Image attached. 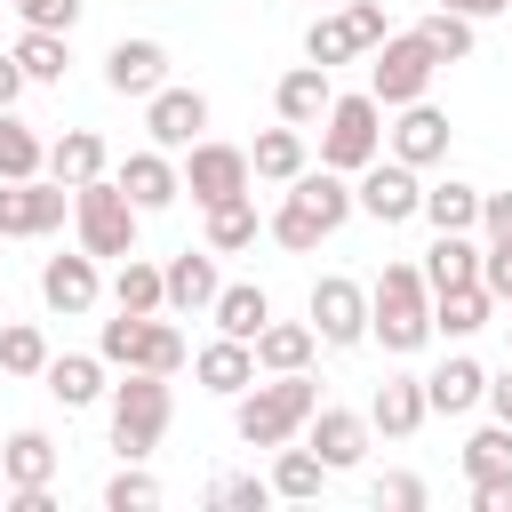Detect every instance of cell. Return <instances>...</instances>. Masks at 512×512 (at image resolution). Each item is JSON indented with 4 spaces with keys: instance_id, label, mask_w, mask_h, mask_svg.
I'll use <instances>...</instances> for the list:
<instances>
[{
    "instance_id": "cell-1",
    "label": "cell",
    "mask_w": 512,
    "mask_h": 512,
    "mask_svg": "<svg viewBox=\"0 0 512 512\" xmlns=\"http://www.w3.org/2000/svg\"><path fill=\"white\" fill-rule=\"evenodd\" d=\"M320 408V384H312V368H288V376H256L248 392H240V408H232V432L248 440V448H280V440H296L304 432V416Z\"/></svg>"
},
{
    "instance_id": "cell-2",
    "label": "cell",
    "mask_w": 512,
    "mask_h": 512,
    "mask_svg": "<svg viewBox=\"0 0 512 512\" xmlns=\"http://www.w3.org/2000/svg\"><path fill=\"white\" fill-rule=\"evenodd\" d=\"M368 336L384 352H416L432 336V288H424L416 264H384L376 272V288H368Z\"/></svg>"
},
{
    "instance_id": "cell-3",
    "label": "cell",
    "mask_w": 512,
    "mask_h": 512,
    "mask_svg": "<svg viewBox=\"0 0 512 512\" xmlns=\"http://www.w3.org/2000/svg\"><path fill=\"white\" fill-rule=\"evenodd\" d=\"M168 416H176V392H168V376H152V368H128V376L112 384V448H120L128 464H144V456L160 448Z\"/></svg>"
},
{
    "instance_id": "cell-4",
    "label": "cell",
    "mask_w": 512,
    "mask_h": 512,
    "mask_svg": "<svg viewBox=\"0 0 512 512\" xmlns=\"http://www.w3.org/2000/svg\"><path fill=\"white\" fill-rule=\"evenodd\" d=\"M376 152H384V104L368 88L360 96H328V112H320V168L360 176Z\"/></svg>"
},
{
    "instance_id": "cell-5",
    "label": "cell",
    "mask_w": 512,
    "mask_h": 512,
    "mask_svg": "<svg viewBox=\"0 0 512 512\" xmlns=\"http://www.w3.org/2000/svg\"><path fill=\"white\" fill-rule=\"evenodd\" d=\"M96 360L104 368H152V376H176L184 368V328H168L160 312H120L96 328Z\"/></svg>"
},
{
    "instance_id": "cell-6",
    "label": "cell",
    "mask_w": 512,
    "mask_h": 512,
    "mask_svg": "<svg viewBox=\"0 0 512 512\" xmlns=\"http://www.w3.org/2000/svg\"><path fill=\"white\" fill-rule=\"evenodd\" d=\"M72 232L88 256H128L136 248V200L112 176H88V184H72Z\"/></svg>"
},
{
    "instance_id": "cell-7",
    "label": "cell",
    "mask_w": 512,
    "mask_h": 512,
    "mask_svg": "<svg viewBox=\"0 0 512 512\" xmlns=\"http://www.w3.org/2000/svg\"><path fill=\"white\" fill-rule=\"evenodd\" d=\"M432 72H440V56L416 40V24H408V32H384V40H376V64H368V96H376L384 112H400V104H416V96L432 88Z\"/></svg>"
},
{
    "instance_id": "cell-8",
    "label": "cell",
    "mask_w": 512,
    "mask_h": 512,
    "mask_svg": "<svg viewBox=\"0 0 512 512\" xmlns=\"http://www.w3.org/2000/svg\"><path fill=\"white\" fill-rule=\"evenodd\" d=\"M64 216H72V184H56V176L0 184V240H48Z\"/></svg>"
},
{
    "instance_id": "cell-9",
    "label": "cell",
    "mask_w": 512,
    "mask_h": 512,
    "mask_svg": "<svg viewBox=\"0 0 512 512\" xmlns=\"http://www.w3.org/2000/svg\"><path fill=\"white\" fill-rule=\"evenodd\" d=\"M184 192L200 200V208H216V200H232V192H248L256 184V168H248V152L240 144H216V136H200V144H184Z\"/></svg>"
},
{
    "instance_id": "cell-10",
    "label": "cell",
    "mask_w": 512,
    "mask_h": 512,
    "mask_svg": "<svg viewBox=\"0 0 512 512\" xmlns=\"http://www.w3.org/2000/svg\"><path fill=\"white\" fill-rule=\"evenodd\" d=\"M416 200H424V184H416V168H408V160H392V152H376V160L360 168V184H352V208H360V216H376V224H408V216H416Z\"/></svg>"
},
{
    "instance_id": "cell-11",
    "label": "cell",
    "mask_w": 512,
    "mask_h": 512,
    "mask_svg": "<svg viewBox=\"0 0 512 512\" xmlns=\"http://www.w3.org/2000/svg\"><path fill=\"white\" fill-rule=\"evenodd\" d=\"M312 336H320V344H360V336H368V288L344 280V272L312 280Z\"/></svg>"
},
{
    "instance_id": "cell-12",
    "label": "cell",
    "mask_w": 512,
    "mask_h": 512,
    "mask_svg": "<svg viewBox=\"0 0 512 512\" xmlns=\"http://www.w3.org/2000/svg\"><path fill=\"white\" fill-rule=\"evenodd\" d=\"M200 128H208V96H200V88H152V96H144V136H152L160 152L200 144Z\"/></svg>"
},
{
    "instance_id": "cell-13",
    "label": "cell",
    "mask_w": 512,
    "mask_h": 512,
    "mask_svg": "<svg viewBox=\"0 0 512 512\" xmlns=\"http://www.w3.org/2000/svg\"><path fill=\"white\" fill-rule=\"evenodd\" d=\"M96 296H104V280H96V256H88V248L40 264V304H48V312L80 320V312H96Z\"/></svg>"
},
{
    "instance_id": "cell-14",
    "label": "cell",
    "mask_w": 512,
    "mask_h": 512,
    "mask_svg": "<svg viewBox=\"0 0 512 512\" xmlns=\"http://www.w3.org/2000/svg\"><path fill=\"white\" fill-rule=\"evenodd\" d=\"M304 448H312L328 472H352V464L368 456V416H352V408H312V416H304Z\"/></svg>"
},
{
    "instance_id": "cell-15",
    "label": "cell",
    "mask_w": 512,
    "mask_h": 512,
    "mask_svg": "<svg viewBox=\"0 0 512 512\" xmlns=\"http://www.w3.org/2000/svg\"><path fill=\"white\" fill-rule=\"evenodd\" d=\"M384 144H392V160L432 168V160H448V112H432V104L416 96V104H400V120L384 128Z\"/></svg>"
},
{
    "instance_id": "cell-16",
    "label": "cell",
    "mask_w": 512,
    "mask_h": 512,
    "mask_svg": "<svg viewBox=\"0 0 512 512\" xmlns=\"http://www.w3.org/2000/svg\"><path fill=\"white\" fill-rule=\"evenodd\" d=\"M104 88H112V96H152V88H168V48H160V40H112Z\"/></svg>"
},
{
    "instance_id": "cell-17",
    "label": "cell",
    "mask_w": 512,
    "mask_h": 512,
    "mask_svg": "<svg viewBox=\"0 0 512 512\" xmlns=\"http://www.w3.org/2000/svg\"><path fill=\"white\" fill-rule=\"evenodd\" d=\"M112 184H120V192L136 200V216H152V208H168V200L184 192V176H176V160H168L160 144H144V152H128Z\"/></svg>"
},
{
    "instance_id": "cell-18",
    "label": "cell",
    "mask_w": 512,
    "mask_h": 512,
    "mask_svg": "<svg viewBox=\"0 0 512 512\" xmlns=\"http://www.w3.org/2000/svg\"><path fill=\"white\" fill-rule=\"evenodd\" d=\"M216 248H184V256H168L160 264V296H168V312H208L216 304Z\"/></svg>"
},
{
    "instance_id": "cell-19",
    "label": "cell",
    "mask_w": 512,
    "mask_h": 512,
    "mask_svg": "<svg viewBox=\"0 0 512 512\" xmlns=\"http://www.w3.org/2000/svg\"><path fill=\"white\" fill-rule=\"evenodd\" d=\"M248 352H256V376H288V368H312L320 336H312V320H264Z\"/></svg>"
},
{
    "instance_id": "cell-20",
    "label": "cell",
    "mask_w": 512,
    "mask_h": 512,
    "mask_svg": "<svg viewBox=\"0 0 512 512\" xmlns=\"http://www.w3.org/2000/svg\"><path fill=\"white\" fill-rule=\"evenodd\" d=\"M480 392H488V368L464 360V352H448V360L424 376V408H432V416H464V408H480Z\"/></svg>"
},
{
    "instance_id": "cell-21",
    "label": "cell",
    "mask_w": 512,
    "mask_h": 512,
    "mask_svg": "<svg viewBox=\"0 0 512 512\" xmlns=\"http://www.w3.org/2000/svg\"><path fill=\"white\" fill-rule=\"evenodd\" d=\"M424 416H432L424 408V376H384L376 400H368V432H384V440H408Z\"/></svg>"
},
{
    "instance_id": "cell-22",
    "label": "cell",
    "mask_w": 512,
    "mask_h": 512,
    "mask_svg": "<svg viewBox=\"0 0 512 512\" xmlns=\"http://www.w3.org/2000/svg\"><path fill=\"white\" fill-rule=\"evenodd\" d=\"M192 376H200L208 392H224V400H240V392L256 384V352H248L240 336H216V344H200V352H192Z\"/></svg>"
},
{
    "instance_id": "cell-23",
    "label": "cell",
    "mask_w": 512,
    "mask_h": 512,
    "mask_svg": "<svg viewBox=\"0 0 512 512\" xmlns=\"http://www.w3.org/2000/svg\"><path fill=\"white\" fill-rule=\"evenodd\" d=\"M56 440L40 432V424H24V432H8V448H0V472H8V488H48L56 480Z\"/></svg>"
},
{
    "instance_id": "cell-24",
    "label": "cell",
    "mask_w": 512,
    "mask_h": 512,
    "mask_svg": "<svg viewBox=\"0 0 512 512\" xmlns=\"http://www.w3.org/2000/svg\"><path fill=\"white\" fill-rule=\"evenodd\" d=\"M328 64H296V72H280V88H272V104H280V120L288 128H312L320 112H328Z\"/></svg>"
},
{
    "instance_id": "cell-25",
    "label": "cell",
    "mask_w": 512,
    "mask_h": 512,
    "mask_svg": "<svg viewBox=\"0 0 512 512\" xmlns=\"http://www.w3.org/2000/svg\"><path fill=\"white\" fill-rule=\"evenodd\" d=\"M208 320H216V336H240V344H256V328L272 320V296H264L256 280H232V288H216Z\"/></svg>"
},
{
    "instance_id": "cell-26",
    "label": "cell",
    "mask_w": 512,
    "mask_h": 512,
    "mask_svg": "<svg viewBox=\"0 0 512 512\" xmlns=\"http://www.w3.org/2000/svg\"><path fill=\"white\" fill-rule=\"evenodd\" d=\"M488 312H496V296L480 280H456L432 296V336H472V328H488Z\"/></svg>"
},
{
    "instance_id": "cell-27",
    "label": "cell",
    "mask_w": 512,
    "mask_h": 512,
    "mask_svg": "<svg viewBox=\"0 0 512 512\" xmlns=\"http://www.w3.org/2000/svg\"><path fill=\"white\" fill-rule=\"evenodd\" d=\"M40 384L64 400V408H88V400H104V360L96 352H48V368H40Z\"/></svg>"
},
{
    "instance_id": "cell-28",
    "label": "cell",
    "mask_w": 512,
    "mask_h": 512,
    "mask_svg": "<svg viewBox=\"0 0 512 512\" xmlns=\"http://www.w3.org/2000/svg\"><path fill=\"white\" fill-rule=\"evenodd\" d=\"M288 192H296V200H304V208H312V216H320L328 232H336V224L352 216V184H344L336 168H312V160H304V168L288 176Z\"/></svg>"
},
{
    "instance_id": "cell-29",
    "label": "cell",
    "mask_w": 512,
    "mask_h": 512,
    "mask_svg": "<svg viewBox=\"0 0 512 512\" xmlns=\"http://www.w3.org/2000/svg\"><path fill=\"white\" fill-rule=\"evenodd\" d=\"M416 272H424V288H432V296H440V288H456V280H480V240H472V232H440V240H432V256H424Z\"/></svg>"
},
{
    "instance_id": "cell-30",
    "label": "cell",
    "mask_w": 512,
    "mask_h": 512,
    "mask_svg": "<svg viewBox=\"0 0 512 512\" xmlns=\"http://www.w3.org/2000/svg\"><path fill=\"white\" fill-rule=\"evenodd\" d=\"M48 176H56V184H88V176H104V136H96V128H64V136L48 144Z\"/></svg>"
},
{
    "instance_id": "cell-31",
    "label": "cell",
    "mask_w": 512,
    "mask_h": 512,
    "mask_svg": "<svg viewBox=\"0 0 512 512\" xmlns=\"http://www.w3.org/2000/svg\"><path fill=\"white\" fill-rule=\"evenodd\" d=\"M304 160H312V152H304V128H288V120H280V128H264V136L248 144V168H256L264 184H288Z\"/></svg>"
},
{
    "instance_id": "cell-32",
    "label": "cell",
    "mask_w": 512,
    "mask_h": 512,
    "mask_svg": "<svg viewBox=\"0 0 512 512\" xmlns=\"http://www.w3.org/2000/svg\"><path fill=\"white\" fill-rule=\"evenodd\" d=\"M416 216H424L432 232H472V224H480V192H472V184H456V176H448V184H424Z\"/></svg>"
},
{
    "instance_id": "cell-33",
    "label": "cell",
    "mask_w": 512,
    "mask_h": 512,
    "mask_svg": "<svg viewBox=\"0 0 512 512\" xmlns=\"http://www.w3.org/2000/svg\"><path fill=\"white\" fill-rule=\"evenodd\" d=\"M200 216H208V248H216V256L256 248V200H248V192H232V200H216V208H200Z\"/></svg>"
},
{
    "instance_id": "cell-34",
    "label": "cell",
    "mask_w": 512,
    "mask_h": 512,
    "mask_svg": "<svg viewBox=\"0 0 512 512\" xmlns=\"http://www.w3.org/2000/svg\"><path fill=\"white\" fill-rule=\"evenodd\" d=\"M112 304H120V312H168V296H160V264H144V256L128 248L120 272H112Z\"/></svg>"
},
{
    "instance_id": "cell-35",
    "label": "cell",
    "mask_w": 512,
    "mask_h": 512,
    "mask_svg": "<svg viewBox=\"0 0 512 512\" xmlns=\"http://www.w3.org/2000/svg\"><path fill=\"white\" fill-rule=\"evenodd\" d=\"M328 488V464L312 456V448H288L280 440V464H272V496H288V504H312Z\"/></svg>"
},
{
    "instance_id": "cell-36",
    "label": "cell",
    "mask_w": 512,
    "mask_h": 512,
    "mask_svg": "<svg viewBox=\"0 0 512 512\" xmlns=\"http://www.w3.org/2000/svg\"><path fill=\"white\" fill-rule=\"evenodd\" d=\"M464 480L480 488V480H512V424H480L472 440H464Z\"/></svg>"
},
{
    "instance_id": "cell-37",
    "label": "cell",
    "mask_w": 512,
    "mask_h": 512,
    "mask_svg": "<svg viewBox=\"0 0 512 512\" xmlns=\"http://www.w3.org/2000/svg\"><path fill=\"white\" fill-rule=\"evenodd\" d=\"M40 168H48V144H40V136L16 120V104H8V112H0V184H16V176H40Z\"/></svg>"
},
{
    "instance_id": "cell-38",
    "label": "cell",
    "mask_w": 512,
    "mask_h": 512,
    "mask_svg": "<svg viewBox=\"0 0 512 512\" xmlns=\"http://www.w3.org/2000/svg\"><path fill=\"white\" fill-rule=\"evenodd\" d=\"M416 40H424V48H432V56H440V64H464V56H472V40H480V32H472V16H456V8H432V16H424V24H416Z\"/></svg>"
},
{
    "instance_id": "cell-39",
    "label": "cell",
    "mask_w": 512,
    "mask_h": 512,
    "mask_svg": "<svg viewBox=\"0 0 512 512\" xmlns=\"http://www.w3.org/2000/svg\"><path fill=\"white\" fill-rule=\"evenodd\" d=\"M64 40H72V32H32V24H24V40H16L8 56L24 64V80H64V64H72Z\"/></svg>"
},
{
    "instance_id": "cell-40",
    "label": "cell",
    "mask_w": 512,
    "mask_h": 512,
    "mask_svg": "<svg viewBox=\"0 0 512 512\" xmlns=\"http://www.w3.org/2000/svg\"><path fill=\"white\" fill-rule=\"evenodd\" d=\"M352 56H360L352 24H344V16H312V32H304V64H328V72H336V64H352Z\"/></svg>"
},
{
    "instance_id": "cell-41",
    "label": "cell",
    "mask_w": 512,
    "mask_h": 512,
    "mask_svg": "<svg viewBox=\"0 0 512 512\" xmlns=\"http://www.w3.org/2000/svg\"><path fill=\"white\" fill-rule=\"evenodd\" d=\"M0 368H8V376H40V368H48V336H40L32 320H8V328H0Z\"/></svg>"
},
{
    "instance_id": "cell-42",
    "label": "cell",
    "mask_w": 512,
    "mask_h": 512,
    "mask_svg": "<svg viewBox=\"0 0 512 512\" xmlns=\"http://www.w3.org/2000/svg\"><path fill=\"white\" fill-rule=\"evenodd\" d=\"M272 240H280V248H296V256H312V248L328 240V224H320V216L288 192V200H280V216H272Z\"/></svg>"
},
{
    "instance_id": "cell-43",
    "label": "cell",
    "mask_w": 512,
    "mask_h": 512,
    "mask_svg": "<svg viewBox=\"0 0 512 512\" xmlns=\"http://www.w3.org/2000/svg\"><path fill=\"white\" fill-rule=\"evenodd\" d=\"M104 504H112V512H152V504H160V480H152V472H120V480L104 488Z\"/></svg>"
},
{
    "instance_id": "cell-44",
    "label": "cell",
    "mask_w": 512,
    "mask_h": 512,
    "mask_svg": "<svg viewBox=\"0 0 512 512\" xmlns=\"http://www.w3.org/2000/svg\"><path fill=\"white\" fill-rule=\"evenodd\" d=\"M8 8H16L32 32H72V24H80V0H8Z\"/></svg>"
},
{
    "instance_id": "cell-45",
    "label": "cell",
    "mask_w": 512,
    "mask_h": 512,
    "mask_svg": "<svg viewBox=\"0 0 512 512\" xmlns=\"http://www.w3.org/2000/svg\"><path fill=\"white\" fill-rule=\"evenodd\" d=\"M480 240L512 248V192H480Z\"/></svg>"
},
{
    "instance_id": "cell-46",
    "label": "cell",
    "mask_w": 512,
    "mask_h": 512,
    "mask_svg": "<svg viewBox=\"0 0 512 512\" xmlns=\"http://www.w3.org/2000/svg\"><path fill=\"white\" fill-rule=\"evenodd\" d=\"M344 24H352V40H360V48H376V40L392 32V16H384L376 0H352V8H344Z\"/></svg>"
},
{
    "instance_id": "cell-47",
    "label": "cell",
    "mask_w": 512,
    "mask_h": 512,
    "mask_svg": "<svg viewBox=\"0 0 512 512\" xmlns=\"http://www.w3.org/2000/svg\"><path fill=\"white\" fill-rule=\"evenodd\" d=\"M216 504H232V512H264V504H272V480H216Z\"/></svg>"
},
{
    "instance_id": "cell-48",
    "label": "cell",
    "mask_w": 512,
    "mask_h": 512,
    "mask_svg": "<svg viewBox=\"0 0 512 512\" xmlns=\"http://www.w3.org/2000/svg\"><path fill=\"white\" fill-rule=\"evenodd\" d=\"M376 504H392V512H416V504H424V480H416V472H384V480H376Z\"/></svg>"
},
{
    "instance_id": "cell-49",
    "label": "cell",
    "mask_w": 512,
    "mask_h": 512,
    "mask_svg": "<svg viewBox=\"0 0 512 512\" xmlns=\"http://www.w3.org/2000/svg\"><path fill=\"white\" fill-rule=\"evenodd\" d=\"M472 504H480V512H512V480H480Z\"/></svg>"
},
{
    "instance_id": "cell-50",
    "label": "cell",
    "mask_w": 512,
    "mask_h": 512,
    "mask_svg": "<svg viewBox=\"0 0 512 512\" xmlns=\"http://www.w3.org/2000/svg\"><path fill=\"white\" fill-rule=\"evenodd\" d=\"M16 96H24V64H16V56H8V48H0V112H8V104H16Z\"/></svg>"
},
{
    "instance_id": "cell-51",
    "label": "cell",
    "mask_w": 512,
    "mask_h": 512,
    "mask_svg": "<svg viewBox=\"0 0 512 512\" xmlns=\"http://www.w3.org/2000/svg\"><path fill=\"white\" fill-rule=\"evenodd\" d=\"M480 400L496 408V424H512V368H504V376H488V392H480Z\"/></svg>"
},
{
    "instance_id": "cell-52",
    "label": "cell",
    "mask_w": 512,
    "mask_h": 512,
    "mask_svg": "<svg viewBox=\"0 0 512 512\" xmlns=\"http://www.w3.org/2000/svg\"><path fill=\"white\" fill-rule=\"evenodd\" d=\"M440 8H456V16H472V24H480V16H504L512 0H440Z\"/></svg>"
},
{
    "instance_id": "cell-53",
    "label": "cell",
    "mask_w": 512,
    "mask_h": 512,
    "mask_svg": "<svg viewBox=\"0 0 512 512\" xmlns=\"http://www.w3.org/2000/svg\"><path fill=\"white\" fill-rule=\"evenodd\" d=\"M0 504H8V472H0Z\"/></svg>"
}]
</instances>
